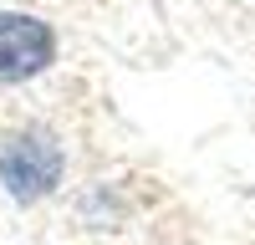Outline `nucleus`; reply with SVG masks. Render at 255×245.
<instances>
[{
	"label": "nucleus",
	"mask_w": 255,
	"mask_h": 245,
	"mask_svg": "<svg viewBox=\"0 0 255 245\" xmlns=\"http://www.w3.org/2000/svg\"><path fill=\"white\" fill-rule=\"evenodd\" d=\"M61 174H67V153L51 128L26 122L0 138V189L15 204H41L46 194H56Z\"/></svg>",
	"instance_id": "nucleus-1"
},
{
	"label": "nucleus",
	"mask_w": 255,
	"mask_h": 245,
	"mask_svg": "<svg viewBox=\"0 0 255 245\" xmlns=\"http://www.w3.org/2000/svg\"><path fill=\"white\" fill-rule=\"evenodd\" d=\"M56 67V31L31 10H0V87L36 82Z\"/></svg>",
	"instance_id": "nucleus-2"
}]
</instances>
